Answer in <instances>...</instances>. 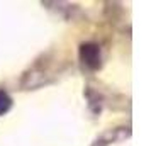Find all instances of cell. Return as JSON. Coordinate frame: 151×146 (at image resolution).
Masks as SVG:
<instances>
[{
    "label": "cell",
    "mask_w": 151,
    "mask_h": 146,
    "mask_svg": "<svg viewBox=\"0 0 151 146\" xmlns=\"http://www.w3.org/2000/svg\"><path fill=\"white\" fill-rule=\"evenodd\" d=\"M9 107H10V99H9V95L4 93V92H0V114L7 112Z\"/></svg>",
    "instance_id": "1"
}]
</instances>
